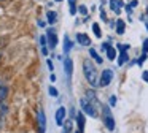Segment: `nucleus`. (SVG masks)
I'll return each instance as SVG.
<instances>
[{"mask_svg":"<svg viewBox=\"0 0 148 133\" xmlns=\"http://www.w3.org/2000/svg\"><path fill=\"white\" fill-rule=\"evenodd\" d=\"M137 3H138V2H137V0H132V2H131V3H129V6H131V8H132V10H134V8H135V6H137Z\"/></svg>","mask_w":148,"mask_h":133,"instance_id":"34","label":"nucleus"},{"mask_svg":"<svg viewBox=\"0 0 148 133\" xmlns=\"http://www.w3.org/2000/svg\"><path fill=\"white\" fill-rule=\"evenodd\" d=\"M46 44H48L46 35H42V37H40V46H42V48H46Z\"/></svg>","mask_w":148,"mask_h":133,"instance_id":"25","label":"nucleus"},{"mask_svg":"<svg viewBox=\"0 0 148 133\" xmlns=\"http://www.w3.org/2000/svg\"><path fill=\"white\" fill-rule=\"evenodd\" d=\"M102 122H103V125H105V128L108 130V132H113V130H115V117H113V114H112L110 106H107V105H102Z\"/></svg>","mask_w":148,"mask_h":133,"instance_id":"2","label":"nucleus"},{"mask_svg":"<svg viewBox=\"0 0 148 133\" xmlns=\"http://www.w3.org/2000/svg\"><path fill=\"white\" fill-rule=\"evenodd\" d=\"M49 79H51V82H54L56 81V75H53V73H51V78H49Z\"/></svg>","mask_w":148,"mask_h":133,"instance_id":"38","label":"nucleus"},{"mask_svg":"<svg viewBox=\"0 0 148 133\" xmlns=\"http://www.w3.org/2000/svg\"><path fill=\"white\" fill-rule=\"evenodd\" d=\"M112 81H113V70L112 68L102 70V73L99 76V87H108Z\"/></svg>","mask_w":148,"mask_h":133,"instance_id":"4","label":"nucleus"},{"mask_svg":"<svg viewBox=\"0 0 148 133\" xmlns=\"http://www.w3.org/2000/svg\"><path fill=\"white\" fill-rule=\"evenodd\" d=\"M129 60V56H127V51H121L119 52V56H118V65L121 66V65H124L126 62Z\"/></svg>","mask_w":148,"mask_h":133,"instance_id":"16","label":"nucleus"},{"mask_svg":"<svg viewBox=\"0 0 148 133\" xmlns=\"http://www.w3.org/2000/svg\"><path fill=\"white\" fill-rule=\"evenodd\" d=\"M64 70L67 78H72V73H73V62H72L70 57H65L64 59Z\"/></svg>","mask_w":148,"mask_h":133,"instance_id":"8","label":"nucleus"},{"mask_svg":"<svg viewBox=\"0 0 148 133\" xmlns=\"http://www.w3.org/2000/svg\"><path fill=\"white\" fill-rule=\"evenodd\" d=\"M69 11H70V14H72V16H73V14H77V11H78L77 5H75V6H70V10H69Z\"/></svg>","mask_w":148,"mask_h":133,"instance_id":"29","label":"nucleus"},{"mask_svg":"<svg viewBox=\"0 0 148 133\" xmlns=\"http://www.w3.org/2000/svg\"><path fill=\"white\" fill-rule=\"evenodd\" d=\"M83 75L86 78V81L89 82L91 87H99V75H97V68L92 63L91 59H84L83 60Z\"/></svg>","mask_w":148,"mask_h":133,"instance_id":"1","label":"nucleus"},{"mask_svg":"<svg viewBox=\"0 0 148 133\" xmlns=\"http://www.w3.org/2000/svg\"><path fill=\"white\" fill-rule=\"evenodd\" d=\"M42 54L43 56H48V48H42Z\"/></svg>","mask_w":148,"mask_h":133,"instance_id":"35","label":"nucleus"},{"mask_svg":"<svg viewBox=\"0 0 148 133\" xmlns=\"http://www.w3.org/2000/svg\"><path fill=\"white\" fill-rule=\"evenodd\" d=\"M0 57H2V54H0Z\"/></svg>","mask_w":148,"mask_h":133,"instance_id":"44","label":"nucleus"},{"mask_svg":"<svg viewBox=\"0 0 148 133\" xmlns=\"http://www.w3.org/2000/svg\"><path fill=\"white\" fill-rule=\"evenodd\" d=\"M80 106H81V111H83L84 114H88L89 117H97L99 116V113H97V106L91 103L86 97L80 100Z\"/></svg>","mask_w":148,"mask_h":133,"instance_id":"3","label":"nucleus"},{"mask_svg":"<svg viewBox=\"0 0 148 133\" xmlns=\"http://www.w3.org/2000/svg\"><path fill=\"white\" fill-rule=\"evenodd\" d=\"M48 94L49 95H51V97H59V92H58V89H56L54 87V86H49V87H48Z\"/></svg>","mask_w":148,"mask_h":133,"instance_id":"22","label":"nucleus"},{"mask_svg":"<svg viewBox=\"0 0 148 133\" xmlns=\"http://www.w3.org/2000/svg\"><path fill=\"white\" fill-rule=\"evenodd\" d=\"M116 101H118V100H116V97H115V95H112V97H110V100H108V103H110V106H116Z\"/></svg>","mask_w":148,"mask_h":133,"instance_id":"27","label":"nucleus"},{"mask_svg":"<svg viewBox=\"0 0 148 133\" xmlns=\"http://www.w3.org/2000/svg\"><path fill=\"white\" fill-rule=\"evenodd\" d=\"M37 130H38V133H45L46 130V117L43 109H38V113H37Z\"/></svg>","mask_w":148,"mask_h":133,"instance_id":"6","label":"nucleus"},{"mask_svg":"<svg viewBox=\"0 0 148 133\" xmlns=\"http://www.w3.org/2000/svg\"><path fill=\"white\" fill-rule=\"evenodd\" d=\"M121 6H124V2H123V0H110V8H112L116 14H119Z\"/></svg>","mask_w":148,"mask_h":133,"instance_id":"10","label":"nucleus"},{"mask_svg":"<svg viewBox=\"0 0 148 133\" xmlns=\"http://www.w3.org/2000/svg\"><path fill=\"white\" fill-rule=\"evenodd\" d=\"M72 48H73V43H72L70 38H69L67 35H65V37H64V54H69Z\"/></svg>","mask_w":148,"mask_h":133,"instance_id":"17","label":"nucleus"},{"mask_svg":"<svg viewBox=\"0 0 148 133\" xmlns=\"http://www.w3.org/2000/svg\"><path fill=\"white\" fill-rule=\"evenodd\" d=\"M147 59H148V54H143V52H142V56L138 57V60H137V65L142 66V65H143V62H145Z\"/></svg>","mask_w":148,"mask_h":133,"instance_id":"23","label":"nucleus"},{"mask_svg":"<svg viewBox=\"0 0 148 133\" xmlns=\"http://www.w3.org/2000/svg\"><path fill=\"white\" fill-rule=\"evenodd\" d=\"M124 10H126V13H127L129 16L132 14V8H131V6H129V5H126V6H124Z\"/></svg>","mask_w":148,"mask_h":133,"instance_id":"32","label":"nucleus"},{"mask_svg":"<svg viewBox=\"0 0 148 133\" xmlns=\"http://www.w3.org/2000/svg\"><path fill=\"white\" fill-rule=\"evenodd\" d=\"M78 13H80V14H83V16H86L88 14V8L84 5H80V6H78Z\"/></svg>","mask_w":148,"mask_h":133,"instance_id":"26","label":"nucleus"},{"mask_svg":"<svg viewBox=\"0 0 148 133\" xmlns=\"http://www.w3.org/2000/svg\"><path fill=\"white\" fill-rule=\"evenodd\" d=\"M8 95V87L3 84H0V101H3Z\"/></svg>","mask_w":148,"mask_h":133,"instance_id":"20","label":"nucleus"},{"mask_svg":"<svg viewBox=\"0 0 148 133\" xmlns=\"http://www.w3.org/2000/svg\"><path fill=\"white\" fill-rule=\"evenodd\" d=\"M65 116H67V109H65L64 106L58 108V111H56V124L62 127L65 122Z\"/></svg>","mask_w":148,"mask_h":133,"instance_id":"7","label":"nucleus"},{"mask_svg":"<svg viewBox=\"0 0 148 133\" xmlns=\"http://www.w3.org/2000/svg\"><path fill=\"white\" fill-rule=\"evenodd\" d=\"M0 108H2V105H0Z\"/></svg>","mask_w":148,"mask_h":133,"instance_id":"45","label":"nucleus"},{"mask_svg":"<svg viewBox=\"0 0 148 133\" xmlns=\"http://www.w3.org/2000/svg\"><path fill=\"white\" fill-rule=\"evenodd\" d=\"M116 33L118 35H123L126 32V24H124V21L123 19H116Z\"/></svg>","mask_w":148,"mask_h":133,"instance_id":"14","label":"nucleus"},{"mask_svg":"<svg viewBox=\"0 0 148 133\" xmlns=\"http://www.w3.org/2000/svg\"><path fill=\"white\" fill-rule=\"evenodd\" d=\"M84 124H86V120H84V113H83V111H78V113H77V125H78V130H81V132H83V130H84Z\"/></svg>","mask_w":148,"mask_h":133,"instance_id":"12","label":"nucleus"},{"mask_svg":"<svg viewBox=\"0 0 148 133\" xmlns=\"http://www.w3.org/2000/svg\"><path fill=\"white\" fill-rule=\"evenodd\" d=\"M46 21H48V24L54 25V24H56V21H58V13L53 11V10H49V11L46 13Z\"/></svg>","mask_w":148,"mask_h":133,"instance_id":"13","label":"nucleus"},{"mask_svg":"<svg viewBox=\"0 0 148 133\" xmlns=\"http://www.w3.org/2000/svg\"><path fill=\"white\" fill-rule=\"evenodd\" d=\"M108 48H110V43H102V51H105V52H107Z\"/></svg>","mask_w":148,"mask_h":133,"instance_id":"33","label":"nucleus"},{"mask_svg":"<svg viewBox=\"0 0 148 133\" xmlns=\"http://www.w3.org/2000/svg\"><path fill=\"white\" fill-rule=\"evenodd\" d=\"M142 52L148 54V38H145V40H143V44H142Z\"/></svg>","mask_w":148,"mask_h":133,"instance_id":"24","label":"nucleus"},{"mask_svg":"<svg viewBox=\"0 0 148 133\" xmlns=\"http://www.w3.org/2000/svg\"><path fill=\"white\" fill-rule=\"evenodd\" d=\"M75 3H77V0H69V5L70 6H75Z\"/></svg>","mask_w":148,"mask_h":133,"instance_id":"36","label":"nucleus"},{"mask_svg":"<svg viewBox=\"0 0 148 133\" xmlns=\"http://www.w3.org/2000/svg\"><path fill=\"white\" fill-rule=\"evenodd\" d=\"M62 127H64V133H72V130H73V120H72V119H67Z\"/></svg>","mask_w":148,"mask_h":133,"instance_id":"19","label":"nucleus"},{"mask_svg":"<svg viewBox=\"0 0 148 133\" xmlns=\"http://www.w3.org/2000/svg\"><path fill=\"white\" fill-rule=\"evenodd\" d=\"M145 27H147V32H148V22H147V24H145Z\"/></svg>","mask_w":148,"mask_h":133,"instance_id":"41","label":"nucleus"},{"mask_svg":"<svg viewBox=\"0 0 148 133\" xmlns=\"http://www.w3.org/2000/svg\"><path fill=\"white\" fill-rule=\"evenodd\" d=\"M2 125H3V119L0 117V128H2Z\"/></svg>","mask_w":148,"mask_h":133,"instance_id":"39","label":"nucleus"},{"mask_svg":"<svg viewBox=\"0 0 148 133\" xmlns=\"http://www.w3.org/2000/svg\"><path fill=\"white\" fill-rule=\"evenodd\" d=\"M46 65H48V68L51 70V71H53V70H54V63H53V62H51V60H49V59L46 60Z\"/></svg>","mask_w":148,"mask_h":133,"instance_id":"30","label":"nucleus"},{"mask_svg":"<svg viewBox=\"0 0 148 133\" xmlns=\"http://www.w3.org/2000/svg\"><path fill=\"white\" fill-rule=\"evenodd\" d=\"M89 56L94 59V62H96V63H99V65L102 63V57H100L99 54H97V51L94 49V48H89Z\"/></svg>","mask_w":148,"mask_h":133,"instance_id":"18","label":"nucleus"},{"mask_svg":"<svg viewBox=\"0 0 148 133\" xmlns=\"http://www.w3.org/2000/svg\"><path fill=\"white\" fill-rule=\"evenodd\" d=\"M86 98H88V100H89L92 105L100 106V103H99V100H97V95H96V92H94V89H88V90H86Z\"/></svg>","mask_w":148,"mask_h":133,"instance_id":"9","label":"nucleus"},{"mask_svg":"<svg viewBox=\"0 0 148 133\" xmlns=\"http://www.w3.org/2000/svg\"><path fill=\"white\" fill-rule=\"evenodd\" d=\"M38 27H45V21H38Z\"/></svg>","mask_w":148,"mask_h":133,"instance_id":"37","label":"nucleus"},{"mask_svg":"<svg viewBox=\"0 0 148 133\" xmlns=\"http://www.w3.org/2000/svg\"><path fill=\"white\" fill-rule=\"evenodd\" d=\"M77 41L81 46H89L91 44V38L88 37L86 33H77Z\"/></svg>","mask_w":148,"mask_h":133,"instance_id":"11","label":"nucleus"},{"mask_svg":"<svg viewBox=\"0 0 148 133\" xmlns=\"http://www.w3.org/2000/svg\"><path fill=\"white\" fill-rule=\"evenodd\" d=\"M46 40H48V46L51 48V51L58 46V33H56V30L53 27H49L46 30Z\"/></svg>","mask_w":148,"mask_h":133,"instance_id":"5","label":"nucleus"},{"mask_svg":"<svg viewBox=\"0 0 148 133\" xmlns=\"http://www.w3.org/2000/svg\"><path fill=\"white\" fill-rule=\"evenodd\" d=\"M75 133H83V132H81V130H77V132H75Z\"/></svg>","mask_w":148,"mask_h":133,"instance_id":"40","label":"nucleus"},{"mask_svg":"<svg viewBox=\"0 0 148 133\" xmlns=\"http://www.w3.org/2000/svg\"><path fill=\"white\" fill-rule=\"evenodd\" d=\"M142 79H143L145 82H148V71H147V70H145V71L142 73Z\"/></svg>","mask_w":148,"mask_h":133,"instance_id":"31","label":"nucleus"},{"mask_svg":"<svg viewBox=\"0 0 148 133\" xmlns=\"http://www.w3.org/2000/svg\"><path fill=\"white\" fill-rule=\"evenodd\" d=\"M107 59L108 60H115L116 59V56H118V51H116V48H113V46H110L108 49H107Z\"/></svg>","mask_w":148,"mask_h":133,"instance_id":"15","label":"nucleus"},{"mask_svg":"<svg viewBox=\"0 0 148 133\" xmlns=\"http://www.w3.org/2000/svg\"><path fill=\"white\" fill-rule=\"evenodd\" d=\"M147 13H148V8H147Z\"/></svg>","mask_w":148,"mask_h":133,"instance_id":"43","label":"nucleus"},{"mask_svg":"<svg viewBox=\"0 0 148 133\" xmlns=\"http://www.w3.org/2000/svg\"><path fill=\"white\" fill-rule=\"evenodd\" d=\"M92 32H94V35H96L97 38H102V32H100V25L97 24V22H94V24H92Z\"/></svg>","mask_w":148,"mask_h":133,"instance_id":"21","label":"nucleus"},{"mask_svg":"<svg viewBox=\"0 0 148 133\" xmlns=\"http://www.w3.org/2000/svg\"><path fill=\"white\" fill-rule=\"evenodd\" d=\"M56 2H62V0H56Z\"/></svg>","mask_w":148,"mask_h":133,"instance_id":"42","label":"nucleus"},{"mask_svg":"<svg viewBox=\"0 0 148 133\" xmlns=\"http://www.w3.org/2000/svg\"><path fill=\"white\" fill-rule=\"evenodd\" d=\"M100 19H102V21H107V13L103 8H100Z\"/></svg>","mask_w":148,"mask_h":133,"instance_id":"28","label":"nucleus"}]
</instances>
